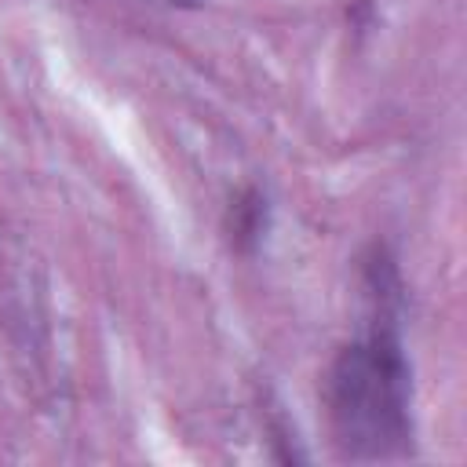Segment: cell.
<instances>
[{"label": "cell", "instance_id": "6da1fadb", "mask_svg": "<svg viewBox=\"0 0 467 467\" xmlns=\"http://www.w3.org/2000/svg\"><path fill=\"white\" fill-rule=\"evenodd\" d=\"M328 431L347 460H398L412 449V368L394 314H372L325 376Z\"/></svg>", "mask_w": 467, "mask_h": 467}, {"label": "cell", "instance_id": "7a4b0ae2", "mask_svg": "<svg viewBox=\"0 0 467 467\" xmlns=\"http://www.w3.org/2000/svg\"><path fill=\"white\" fill-rule=\"evenodd\" d=\"M270 230V201L259 186H244L230 208H226V237H230V248L241 252V255H252L263 237Z\"/></svg>", "mask_w": 467, "mask_h": 467}, {"label": "cell", "instance_id": "3957f363", "mask_svg": "<svg viewBox=\"0 0 467 467\" xmlns=\"http://www.w3.org/2000/svg\"><path fill=\"white\" fill-rule=\"evenodd\" d=\"M164 4H171V7H201L204 0H164Z\"/></svg>", "mask_w": 467, "mask_h": 467}]
</instances>
